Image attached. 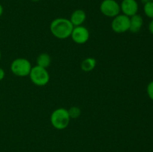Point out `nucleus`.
<instances>
[{
  "label": "nucleus",
  "instance_id": "11",
  "mask_svg": "<svg viewBox=\"0 0 153 152\" xmlns=\"http://www.w3.org/2000/svg\"><path fill=\"white\" fill-rule=\"evenodd\" d=\"M97 66V60L94 58H87L81 63V69L85 72L93 71Z\"/></svg>",
  "mask_w": 153,
  "mask_h": 152
},
{
  "label": "nucleus",
  "instance_id": "5",
  "mask_svg": "<svg viewBox=\"0 0 153 152\" xmlns=\"http://www.w3.org/2000/svg\"><path fill=\"white\" fill-rule=\"evenodd\" d=\"M100 8L101 13L107 17L114 18L120 13V5L116 0H103Z\"/></svg>",
  "mask_w": 153,
  "mask_h": 152
},
{
  "label": "nucleus",
  "instance_id": "20",
  "mask_svg": "<svg viewBox=\"0 0 153 152\" xmlns=\"http://www.w3.org/2000/svg\"><path fill=\"white\" fill-rule=\"evenodd\" d=\"M32 1H34V2H37V1H40V0H31Z\"/></svg>",
  "mask_w": 153,
  "mask_h": 152
},
{
  "label": "nucleus",
  "instance_id": "15",
  "mask_svg": "<svg viewBox=\"0 0 153 152\" xmlns=\"http://www.w3.org/2000/svg\"><path fill=\"white\" fill-rule=\"evenodd\" d=\"M146 92H147L149 98L153 101V80L149 82V84H148L147 88H146Z\"/></svg>",
  "mask_w": 153,
  "mask_h": 152
},
{
  "label": "nucleus",
  "instance_id": "2",
  "mask_svg": "<svg viewBox=\"0 0 153 152\" xmlns=\"http://www.w3.org/2000/svg\"><path fill=\"white\" fill-rule=\"evenodd\" d=\"M70 119L68 110L63 107L54 110L50 116L51 124L57 130H64L67 128L70 124Z\"/></svg>",
  "mask_w": 153,
  "mask_h": 152
},
{
  "label": "nucleus",
  "instance_id": "18",
  "mask_svg": "<svg viewBox=\"0 0 153 152\" xmlns=\"http://www.w3.org/2000/svg\"><path fill=\"white\" fill-rule=\"evenodd\" d=\"M3 11H4V9H3L2 5L0 4V16H1V15L3 14Z\"/></svg>",
  "mask_w": 153,
  "mask_h": 152
},
{
  "label": "nucleus",
  "instance_id": "4",
  "mask_svg": "<svg viewBox=\"0 0 153 152\" xmlns=\"http://www.w3.org/2000/svg\"><path fill=\"white\" fill-rule=\"evenodd\" d=\"M28 76L30 77L31 82L38 86H43L46 85L50 79V76L46 69L37 65L31 68Z\"/></svg>",
  "mask_w": 153,
  "mask_h": 152
},
{
  "label": "nucleus",
  "instance_id": "1",
  "mask_svg": "<svg viewBox=\"0 0 153 152\" xmlns=\"http://www.w3.org/2000/svg\"><path fill=\"white\" fill-rule=\"evenodd\" d=\"M73 25L69 19L57 18L52 21L49 25V29L54 37L60 40H64L71 36Z\"/></svg>",
  "mask_w": 153,
  "mask_h": 152
},
{
  "label": "nucleus",
  "instance_id": "9",
  "mask_svg": "<svg viewBox=\"0 0 153 152\" xmlns=\"http://www.w3.org/2000/svg\"><path fill=\"white\" fill-rule=\"evenodd\" d=\"M86 18V13L82 9H77L72 13L70 20L74 27L80 26L85 22Z\"/></svg>",
  "mask_w": 153,
  "mask_h": 152
},
{
  "label": "nucleus",
  "instance_id": "19",
  "mask_svg": "<svg viewBox=\"0 0 153 152\" xmlns=\"http://www.w3.org/2000/svg\"><path fill=\"white\" fill-rule=\"evenodd\" d=\"M141 1L143 3V4H145V3H146L147 1H149V0H141Z\"/></svg>",
  "mask_w": 153,
  "mask_h": 152
},
{
  "label": "nucleus",
  "instance_id": "13",
  "mask_svg": "<svg viewBox=\"0 0 153 152\" xmlns=\"http://www.w3.org/2000/svg\"><path fill=\"white\" fill-rule=\"evenodd\" d=\"M143 11L147 17L153 19V1H149L143 5Z\"/></svg>",
  "mask_w": 153,
  "mask_h": 152
},
{
  "label": "nucleus",
  "instance_id": "8",
  "mask_svg": "<svg viewBox=\"0 0 153 152\" xmlns=\"http://www.w3.org/2000/svg\"><path fill=\"white\" fill-rule=\"evenodd\" d=\"M120 5L123 14L128 17L137 14L138 11V3L136 0H123Z\"/></svg>",
  "mask_w": 153,
  "mask_h": 152
},
{
  "label": "nucleus",
  "instance_id": "22",
  "mask_svg": "<svg viewBox=\"0 0 153 152\" xmlns=\"http://www.w3.org/2000/svg\"><path fill=\"white\" fill-rule=\"evenodd\" d=\"M149 1H153V0H149Z\"/></svg>",
  "mask_w": 153,
  "mask_h": 152
},
{
  "label": "nucleus",
  "instance_id": "12",
  "mask_svg": "<svg viewBox=\"0 0 153 152\" xmlns=\"http://www.w3.org/2000/svg\"><path fill=\"white\" fill-rule=\"evenodd\" d=\"M52 63V59L49 54L41 53L37 58V65L43 68H48Z\"/></svg>",
  "mask_w": 153,
  "mask_h": 152
},
{
  "label": "nucleus",
  "instance_id": "6",
  "mask_svg": "<svg viewBox=\"0 0 153 152\" xmlns=\"http://www.w3.org/2000/svg\"><path fill=\"white\" fill-rule=\"evenodd\" d=\"M130 17L124 14H119L113 18L111 28L117 34H122L129 31Z\"/></svg>",
  "mask_w": 153,
  "mask_h": 152
},
{
  "label": "nucleus",
  "instance_id": "3",
  "mask_svg": "<svg viewBox=\"0 0 153 152\" xmlns=\"http://www.w3.org/2000/svg\"><path fill=\"white\" fill-rule=\"evenodd\" d=\"M31 68V62L25 58H16L10 64V71L17 77H26L29 75Z\"/></svg>",
  "mask_w": 153,
  "mask_h": 152
},
{
  "label": "nucleus",
  "instance_id": "7",
  "mask_svg": "<svg viewBox=\"0 0 153 152\" xmlns=\"http://www.w3.org/2000/svg\"><path fill=\"white\" fill-rule=\"evenodd\" d=\"M70 37L74 43L77 44H85L89 40L90 32L88 28L83 25L76 26L73 28Z\"/></svg>",
  "mask_w": 153,
  "mask_h": 152
},
{
  "label": "nucleus",
  "instance_id": "17",
  "mask_svg": "<svg viewBox=\"0 0 153 152\" xmlns=\"http://www.w3.org/2000/svg\"><path fill=\"white\" fill-rule=\"evenodd\" d=\"M148 28H149V32H150L152 34H153V19L150 21V22H149Z\"/></svg>",
  "mask_w": 153,
  "mask_h": 152
},
{
  "label": "nucleus",
  "instance_id": "10",
  "mask_svg": "<svg viewBox=\"0 0 153 152\" xmlns=\"http://www.w3.org/2000/svg\"><path fill=\"white\" fill-rule=\"evenodd\" d=\"M143 19L139 14H135L130 17L129 31L132 33H137L143 26Z\"/></svg>",
  "mask_w": 153,
  "mask_h": 152
},
{
  "label": "nucleus",
  "instance_id": "14",
  "mask_svg": "<svg viewBox=\"0 0 153 152\" xmlns=\"http://www.w3.org/2000/svg\"><path fill=\"white\" fill-rule=\"evenodd\" d=\"M68 113L70 119H77L81 116L82 111L79 107H76V106H73L68 110Z\"/></svg>",
  "mask_w": 153,
  "mask_h": 152
},
{
  "label": "nucleus",
  "instance_id": "16",
  "mask_svg": "<svg viewBox=\"0 0 153 152\" xmlns=\"http://www.w3.org/2000/svg\"><path fill=\"white\" fill-rule=\"evenodd\" d=\"M5 77V72H4V70L2 68L0 67V81L2 80Z\"/></svg>",
  "mask_w": 153,
  "mask_h": 152
},
{
  "label": "nucleus",
  "instance_id": "21",
  "mask_svg": "<svg viewBox=\"0 0 153 152\" xmlns=\"http://www.w3.org/2000/svg\"><path fill=\"white\" fill-rule=\"evenodd\" d=\"M1 51H0V60H1Z\"/></svg>",
  "mask_w": 153,
  "mask_h": 152
}]
</instances>
